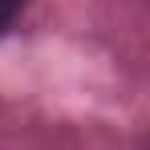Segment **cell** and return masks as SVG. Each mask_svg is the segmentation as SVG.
I'll list each match as a JSON object with an SVG mask.
<instances>
[{
	"instance_id": "6da1fadb",
	"label": "cell",
	"mask_w": 150,
	"mask_h": 150,
	"mask_svg": "<svg viewBox=\"0 0 150 150\" xmlns=\"http://www.w3.org/2000/svg\"><path fill=\"white\" fill-rule=\"evenodd\" d=\"M21 4H25V0H0V33H4V28H8L12 21H16Z\"/></svg>"
}]
</instances>
